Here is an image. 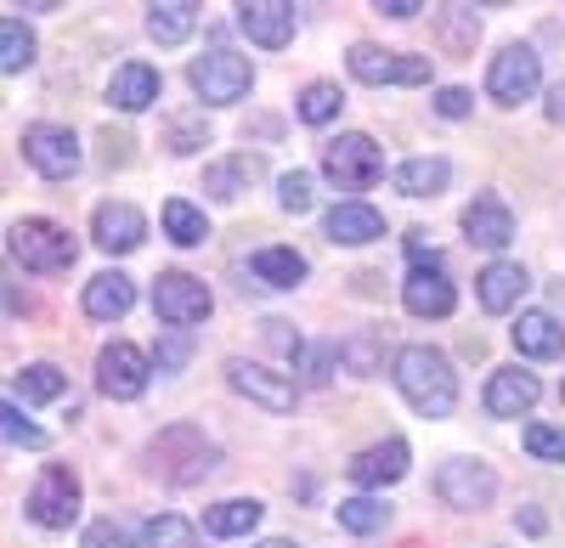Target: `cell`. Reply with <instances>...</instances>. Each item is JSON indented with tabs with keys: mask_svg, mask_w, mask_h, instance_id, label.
Here are the masks:
<instances>
[{
	"mask_svg": "<svg viewBox=\"0 0 565 548\" xmlns=\"http://www.w3.org/2000/svg\"><path fill=\"white\" fill-rule=\"evenodd\" d=\"M396 390L418 419H452L458 407V374L436 345H402L396 351Z\"/></svg>",
	"mask_w": 565,
	"mask_h": 548,
	"instance_id": "obj_1",
	"label": "cell"
},
{
	"mask_svg": "<svg viewBox=\"0 0 565 548\" xmlns=\"http://www.w3.org/2000/svg\"><path fill=\"white\" fill-rule=\"evenodd\" d=\"M215 464H221V452H215V441H204L199 425H170V430H159L148 441V470L164 475L170 486H193Z\"/></svg>",
	"mask_w": 565,
	"mask_h": 548,
	"instance_id": "obj_2",
	"label": "cell"
},
{
	"mask_svg": "<svg viewBox=\"0 0 565 548\" xmlns=\"http://www.w3.org/2000/svg\"><path fill=\"white\" fill-rule=\"evenodd\" d=\"M7 255L23 266V271H40V278H57V271L74 266L79 244L63 221H45V215H23L12 221V233H7Z\"/></svg>",
	"mask_w": 565,
	"mask_h": 548,
	"instance_id": "obj_3",
	"label": "cell"
},
{
	"mask_svg": "<svg viewBox=\"0 0 565 548\" xmlns=\"http://www.w3.org/2000/svg\"><path fill=\"white\" fill-rule=\"evenodd\" d=\"M322 175L334 181L340 193H367L373 181L385 175V153H380V142H373V136L345 130V136H334V142L322 148Z\"/></svg>",
	"mask_w": 565,
	"mask_h": 548,
	"instance_id": "obj_4",
	"label": "cell"
},
{
	"mask_svg": "<svg viewBox=\"0 0 565 548\" xmlns=\"http://www.w3.org/2000/svg\"><path fill=\"white\" fill-rule=\"evenodd\" d=\"M186 79H193V90H199V103H204V108H232V103H244V97H249L255 63L238 57V52H226V45H215V52H204L193 68H186Z\"/></svg>",
	"mask_w": 565,
	"mask_h": 548,
	"instance_id": "obj_5",
	"label": "cell"
},
{
	"mask_svg": "<svg viewBox=\"0 0 565 548\" xmlns=\"http://www.w3.org/2000/svg\"><path fill=\"white\" fill-rule=\"evenodd\" d=\"M79 504H85V492H79V475H74L68 464L40 470V481H34L29 497H23L29 520L45 526V531H68V526L79 520Z\"/></svg>",
	"mask_w": 565,
	"mask_h": 548,
	"instance_id": "obj_6",
	"label": "cell"
},
{
	"mask_svg": "<svg viewBox=\"0 0 565 548\" xmlns=\"http://www.w3.org/2000/svg\"><path fill=\"white\" fill-rule=\"evenodd\" d=\"M537 85H543V57L532 52V45H503V52L492 57V68H487V97L503 103V108L532 103Z\"/></svg>",
	"mask_w": 565,
	"mask_h": 548,
	"instance_id": "obj_7",
	"label": "cell"
},
{
	"mask_svg": "<svg viewBox=\"0 0 565 548\" xmlns=\"http://www.w3.org/2000/svg\"><path fill=\"white\" fill-rule=\"evenodd\" d=\"M153 311H159V323H170V329H193V323H204V316L215 311V294L204 289V278H193V271H159Z\"/></svg>",
	"mask_w": 565,
	"mask_h": 548,
	"instance_id": "obj_8",
	"label": "cell"
},
{
	"mask_svg": "<svg viewBox=\"0 0 565 548\" xmlns=\"http://www.w3.org/2000/svg\"><path fill=\"white\" fill-rule=\"evenodd\" d=\"M436 497L447 509H458V515H476V509H487L498 497V475L481 459H447L436 470Z\"/></svg>",
	"mask_w": 565,
	"mask_h": 548,
	"instance_id": "obj_9",
	"label": "cell"
},
{
	"mask_svg": "<svg viewBox=\"0 0 565 548\" xmlns=\"http://www.w3.org/2000/svg\"><path fill=\"white\" fill-rule=\"evenodd\" d=\"M351 79L362 85H424L430 79V57H413V52H385V45H351Z\"/></svg>",
	"mask_w": 565,
	"mask_h": 548,
	"instance_id": "obj_10",
	"label": "cell"
},
{
	"mask_svg": "<svg viewBox=\"0 0 565 548\" xmlns=\"http://www.w3.org/2000/svg\"><path fill=\"white\" fill-rule=\"evenodd\" d=\"M18 148H23V159H29L45 181H68V175L79 170V136H74L68 125H45V119H40V125L23 130Z\"/></svg>",
	"mask_w": 565,
	"mask_h": 548,
	"instance_id": "obj_11",
	"label": "cell"
},
{
	"mask_svg": "<svg viewBox=\"0 0 565 548\" xmlns=\"http://www.w3.org/2000/svg\"><path fill=\"white\" fill-rule=\"evenodd\" d=\"M148 379H153V362L141 356L136 345L114 340V345L97 351V390L108 401H136L141 390H148Z\"/></svg>",
	"mask_w": 565,
	"mask_h": 548,
	"instance_id": "obj_12",
	"label": "cell"
},
{
	"mask_svg": "<svg viewBox=\"0 0 565 548\" xmlns=\"http://www.w3.org/2000/svg\"><path fill=\"white\" fill-rule=\"evenodd\" d=\"M407 464H413V447H407L402 436H385V441L362 447L356 459L345 464V475H351L362 492H385V486H396V481L407 475Z\"/></svg>",
	"mask_w": 565,
	"mask_h": 548,
	"instance_id": "obj_13",
	"label": "cell"
},
{
	"mask_svg": "<svg viewBox=\"0 0 565 548\" xmlns=\"http://www.w3.org/2000/svg\"><path fill=\"white\" fill-rule=\"evenodd\" d=\"M232 12H238V29L260 45V52H282L300 29V12L289 7V0H238Z\"/></svg>",
	"mask_w": 565,
	"mask_h": 548,
	"instance_id": "obj_14",
	"label": "cell"
},
{
	"mask_svg": "<svg viewBox=\"0 0 565 548\" xmlns=\"http://www.w3.org/2000/svg\"><path fill=\"white\" fill-rule=\"evenodd\" d=\"M226 385L238 390V396H249L255 407H266V413H295V379L260 368V362L232 356V362H226Z\"/></svg>",
	"mask_w": 565,
	"mask_h": 548,
	"instance_id": "obj_15",
	"label": "cell"
},
{
	"mask_svg": "<svg viewBox=\"0 0 565 548\" xmlns=\"http://www.w3.org/2000/svg\"><path fill=\"white\" fill-rule=\"evenodd\" d=\"M402 305L413 311V316H452L458 311V289H452V278L441 271V260H413V271H407V283H402Z\"/></svg>",
	"mask_w": 565,
	"mask_h": 548,
	"instance_id": "obj_16",
	"label": "cell"
},
{
	"mask_svg": "<svg viewBox=\"0 0 565 548\" xmlns=\"http://www.w3.org/2000/svg\"><path fill=\"white\" fill-rule=\"evenodd\" d=\"M141 238H148V215L136 204H97V215H90V244L103 255H130V249H141Z\"/></svg>",
	"mask_w": 565,
	"mask_h": 548,
	"instance_id": "obj_17",
	"label": "cell"
},
{
	"mask_svg": "<svg viewBox=\"0 0 565 548\" xmlns=\"http://www.w3.org/2000/svg\"><path fill=\"white\" fill-rule=\"evenodd\" d=\"M322 233H328V244L362 249V244H380L385 238V215L373 209V204H362V198H345V204H334V209L322 215Z\"/></svg>",
	"mask_w": 565,
	"mask_h": 548,
	"instance_id": "obj_18",
	"label": "cell"
},
{
	"mask_svg": "<svg viewBox=\"0 0 565 548\" xmlns=\"http://www.w3.org/2000/svg\"><path fill=\"white\" fill-rule=\"evenodd\" d=\"M537 396H543L537 374H526V368H498V374L487 379V413H492V419H526L532 407H537Z\"/></svg>",
	"mask_w": 565,
	"mask_h": 548,
	"instance_id": "obj_19",
	"label": "cell"
},
{
	"mask_svg": "<svg viewBox=\"0 0 565 548\" xmlns=\"http://www.w3.org/2000/svg\"><path fill=\"white\" fill-rule=\"evenodd\" d=\"M463 238L476 244V249H509V244H514V215H509V204L492 198V193H481L476 204L463 209Z\"/></svg>",
	"mask_w": 565,
	"mask_h": 548,
	"instance_id": "obj_20",
	"label": "cell"
},
{
	"mask_svg": "<svg viewBox=\"0 0 565 548\" xmlns=\"http://www.w3.org/2000/svg\"><path fill=\"white\" fill-rule=\"evenodd\" d=\"M159 90H164V79H159L153 63H125V68H114V79H108V103H114L119 114H141V108L159 103Z\"/></svg>",
	"mask_w": 565,
	"mask_h": 548,
	"instance_id": "obj_21",
	"label": "cell"
},
{
	"mask_svg": "<svg viewBox=\"0 0 565 548\" xmlns=\"http://www.w3.org/2000/svg\"><path fill=\"white\" fill-rule=\"evenodd\" d=\"M526 289H532V278H526V266H514V260H492L481 278H476V294H481V305H487L492 316L514 311Z\"/></svg>",
	"mask_w": 565,
	"mask_h": 548,
	"instance_id": "obj_22",
	"label": "cell"
},
{
	"mask_svg": "<svg viewBox=\"0 0 565 548\" xmlns=\"http://www.w3.org/2000/svg\"><path fill=\"white\" fill-rule=\"evenodd\" d=\"M509 334H514V351L521 356H537V362L565 356V323L548 316V311H521V323H514Z\"/></svg>",
	"mask_w": 565,
	"mask_h": 548,
	"instance_id": "obj_23",
	"label": "cell"
},
{
	"mask_svg": "<svg viewBox=\"0 0 565 548\" xmlns=\"http://www.w3.org/2000/svg\"><path fill=\"white\" fill-rule=\"evenodd\" d=\"M130 305H136V283L125 271H97L85 283V316H97V323H119Z\"/></svg>",
	"mask_w": 565,
	"mask_h": 548,
	"instance_id": "obj_24",
	"label": "cell"
},
{
	"mask_svg": "<svg viewBox=\"0 0 565 548\" xmlns=\"http://www.w3.org/2000/svg\"><path fill=\"white\" fill-rule=\"evenodd\" d=\"M396 193H407V198H436L447 181H452V164L441 159V153H418V159H407V164H396Z\"/></svg>",
	"mask_w": 565,
	"mask_h": 548,
	"instance_id": "obj_25",
	"label": "cell"
},
{
	"mask_svg": "<svg viewBox=\"0 0 565 548\" xmlns=\"http://www.w3.org/2000/svg\"><path fill=\"white\" fill-rule=\"evenodd\" d=\"M260 153H232V159H221V164H210L204 170V187L221 198V204H232L238 193H249V181H260Z\"/></svg>",
	"mask_w": 565,
	"mask_h": 548,
	"instance_id": "obj_26",
	"label": "cell"
},
{
	"mask_svg": "<svg viewBox=\"0 0 565 548\" xmlns=\"http://www.w3.org/2000/svg\"><path fill=\"white\" fill-rule=\"evenodd\" d=\"M193 29H199V7H193V0H159V7H148V34L159 45H181Z\"/></svg>",
	"mask_w": 565,
	"mask_h": 548,
	"instance_id": "obj_27",
	"label": "cell"
},
{
	"mask_svg": "<svg viewBox=\"0 0 565 548\" xmlns=\"http://www.w3.org/2000/svg\"><path fill=\"white\" fill-rule=\"evenodd\" d=\"M260 504L255 497H226V504H215V509H204V531L210 537H249L255 526H260Z\"/></svg>",
	"mask_w": 565,
	"mask_h": 548,
	"instance_id": "obj_28",
	"label": "cell"
},
{
	"mask_svg": "<svg viewBox=\"0 0 565 548\" xmlns=\"http://www.w3.org/2000/svg\"><path fill=\"white\" fill-rule=\"evenodd\" d=\"M249 266L266 289H300L306 283V255H295V249H255Z\"/></svg>",
	"mask_w": 565,
	"mask_h": 548,
	"instance_id": "obj_29",
	"label": "cell"
},
{
	"mask_svg": "<svg viewBox=\"0 0 565 548\" xmlns=\"http://www.w3.org/2000/svg\"><path fill=\"white\" fill-rule=\"evenodd\" d=\"M164 238L181 244V249H199V244L210 238L204 209H199V204H186V198H170V204H164Z\"/></svg>",
	"mask_w": 565,
	"mask_h": 548,
	"instance_id": "obj_30",
	"label": "cell"
},
{
	"mask_svg": "<svg viewBox=\"0 0 565 548\" xmlns=\"http://www.w3.org/2000/svg\"><path fill=\"white\" fill-rule=\"evenodd\" d=\"M340 526L351 537H373V531L391 526V504H385V497H345V504H340Z\"/></svg>",
	"mask_w": 565,
	"mask_h": 548,
	"instance_id": "obj_31",
	"label": "cell"
},
{
	"mask_svg": "<svg viewBox=\"0 0 565 548\" xmlns=\"http://www.w3.org/2000/svg\"><path fill=\"white\" fill-rule=\"evenodd\" d=\"M300 119L306 125H328V119H340V108H345V90L334 85V79H311L306 90H300Z\"/></svg>",
	"mask_w": 565,
	"mask_h": 548,
	"instance_id": "obj_32",
	"label": "cell"
},
{
	"mask_svg": "<svg viewBox=\"0 0 565 548\" xmlns=\"http://www.w3.org/2000/svg\"><path fill=\"white\" fill-rule=\"evenodd\" d=\"M29 63H34V34L23 29V18H7V23H0V68L23 74Z\"/></svg>",
	"mask_w": 565,
	"mask_h": 548,
	"instance_id": "obj_33",
	"label": "cell"
},
{
	"mask_svg": "<svg viewBox=\"0 0 565 548\" xmlns=\"http://www.w3.org/2000/svg\"><path fill=\"white\" fill-rule=\"evenodd\" d=\"M141 542L148 548H199V526H186L181 515H153L141 526Z\"/></svg>",
	"mask_w": 565,
	"mask_h": 548,
	"instance_id": "obj_34",
	"label": "cell"
},
{
	"mask_svg": "<svg viewBox=\"0 0 565 548\" xmlns=\"http://www.w3.org/2000/svg\"><path fill=\"white\" fill-rule=\"evenodd\" d=\"M68 390V379L52 368V362H29V368L18 374V396L23 401H57Z\"/></svg>",
	"mask_w": 565,
	"mask_h": 548,
	"instance_id": "obj_35",
	"label": "cell"
},
{
	"mask_svg": "<svg viewBox=\"0 0 565 548\" xmlns=\"http://www.w3.org/2000/svg\"><path fill=\"white\" fill-rule=\"evenodd\" d=\"M436 23H441L447 52H469V45H476V34H481L476 7H441V12H436Z\"/></svg>",
	"mask_w": 565,
	"mask_h": 548,
	"instance_id": "obj_36",
	"label": "cell"
},
{
	"mask_svg": "<svg viewBox=\"0 0 565 548\" xmlns=\"http://www.w3.org/2000/svg\"><path fill=\"white\" fill-rule=\"evenodd\" d=\"M380 356H385V340L380 334H351L340 345V362H345L351 374H380Z\"/></svg>",
	"mask_w": 565,
	"mask_h": 548,
	"instance_id": "obj_37",
	"label": "cell"
},
{
	"mask_svg": "<svg viewBox=\"0 0 565 548\" xmlns=\"http://www.w3.org/2000/svg\"><path fill=\"white\" fill-rule=\"evenodd\" d=\"M0 430H7V441H12V447H29V452H40V447H45V430L23 419V407H18V401L0 407Z\"/></svg>",
	"mask_w": 565,
	"mask_h": 548,
	"instance_id": "obj_38",
	"label": "cell"
},
{
	"mask_svg": "<svg viewBox=\"0 0 565 548\" xmlns=\"http://www.w3.org/2000/svg\"><path fill=\"white\" fill-rule=\"evenodd\" d=\"M277 204L289 209V215H306V209L317 204V193H311V175H306V170H289V175H282V181H277Z\"/></svg>",
	"mask_w": 565,
	"mask_h": 548,
	"instance_id": "obj_39",
	"label": "cell"
},
{
	"mask_svg": "<svg viewBox=\"0 0 565 548\" xmlns=\"http://www.w3.org/2000/svg\"><path fill=\"white\" fill-rule=\"evenodd\" d=\"M526 452L543 464H565V430L554 425H526Z\"/></svg>",
	"mask_w": 565,
	"mask_h": 548,
	"instance_id": "obj_40",
	"label": "cell"
},
{
	"mask_svg": "<svg viewBox=\"0 0 565 548\" xmlns=\"http://www.w3.org/2000/svg\"><path fill=\"white\" fill-rule=\"evenodd\" d=\"M186 356H193V334H186V329H170V334L159 340V374H175Z\"/></svg>",
	"mask_w": 565,
	"mask_h": 548,
	"instance_id": "obj_41",
	"label": "cell"
},
{
	"mask_svg": "<svg viewBox=\"0 0 565 548\" xmlns=\"http://www.w3.org/2000/svg\"><path fill=\"white\" fill-rule=\"evenodd\" d=\"M79 548H130V531L119 520H97V526H85V542Z\"/></svg>",
	"mask_w": 565,
	"mask_h": 548,
	"instance_id": "obj_42",
	"label": "cell"
},
{
	"mask_svg": "<svg viewBox=\"0 0 565 548\" xmlns=\"http://www.w3.org/2000/svg\"><path fill=\"white\" fill-rule=\"evenodd\" d=\"M469 108H476V97H469L463 85H441V90H436V114H441V119H463Z\"/></svg>",
	"mask_w": 565,
	"mask_h": 548,
	"instance_id": "obj_43",
	"label": "cell"
},
{
	"mask_svg": "<svg viewBox=\"0 0 565 548\" xmlns=\"http://www.w3.org/2000/svg\"><path fill=\"white\" fill-rule=\"evenodd\" d=\"M170 136H175V153H199L210 130H204V125H186V119H175V130H170Z\"/></svg>",
	"mask_w": 565,
	"mask_h": 548,
	"instance_id": "obj_44",
	"label": "cell"
},
{
	"mask_svg": "<svg viewBox=\"0 0 565 548\" xmlns=\"http://www.w3.org/2000/svg\"><path fill=\"white\" fill-rule=\"evenodd\" d=\"M373 12H385V18H396V23H407V18H418L424 7H418V0H380V7H373Z\"/></svg>",
	"mask_w": 565,
	"mask_h": 548,
	"instance_id": "obj_45",
	"label": "cell"
},
{
	"mask_svg": "<svg viewBox=\"0 0 565 548\" xmlns=\"http://www.w3.org/2000/svg\"><path fill=\"white\" fill-rule=\"evenodd\" d=\"M543 114H548L554 125H565V79H559V85H548V103H543Z\"/></svg>",
	"mask_w": 565,
	"mask_h": 548,
	"instance_id": "obj_46",
	"label": "cell"
},
{
	"mask_svg": "<svg viewBox=\"0 0 565 548\" xmlns=\"http://www.w3.org/2000/svg\"><path fill=\"white\" fill-rule=\"evenodd\" d=\"M514 520H521V526H526V531H543V515H537V509H532V504H526V509H521V515H514Z\"/></svg>",
	"mask_w": 565,
	"mask_h": 548,
	"instance_id": "obj_47",
	"label": "cell"
},
{
	"mask_svg": "<svg viewBox=\"0 0 565 548\" xmlns=\"http://www.w3.org/2000/svg\"><path fill=\"white\" fill-rule=\"evenodd\" d=\"M255 548H300V542H289V537H271V542H255Z\"/></svg>",
	"mask_w": 565,
	"mask_h": 548,
	"instance_id": "obj_48",
	"label": "cell"
}]
</instances>
